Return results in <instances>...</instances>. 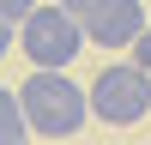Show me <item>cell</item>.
Instances as JSON below:
<instances>
[{"label":"cell","instance_id":"6da1fadb","mask_svg":"<svg viewBox=\"0 0 151 145\" xmlns=\"http://www.w3.org/2000/svg\"><path fill=\"white\" fill-rule=\"evenodd\" d=\"M18 103H24L30 133H42V139H73V133L85 127V115H91V91L73 85L67 72H55V67H36L30 79L18 85Z\"/></svg>","mask_w":151,"mask_h":145},{"label":"cell","instance_id":"7a4b0ae2","mask_svg":"<svg viewBox=\"0 0 151 145\" xmlns=\"http://www.w3.org/2000/svg\"><path fill=\"white\" fill-rule=\"evenodd\" d=\"M91 115L103 127H133V121L151 115V72L139 60H121V67H103L91 85Z\"/></svg>","mask_w":151,"mask_h":145},{"label":"cell","instance_id":"3957f363","mask_svg":"<svg viewBox=\"0 0 151 145\" xmlns=\"http://www.w3.org/2000/svg\"><path fill=\"white\" fill-rule=\"evenodd\" d=\"M18 48L36 60V67L67 72L73 55L85 48V24H79V12H67V6H36L30 18L18 24Z\"/></svg>","mask_w":151,"mask_h":145},{"label":"cell","instance_id":"277c9868","mask_svg":"<svg viewBox=\"0 0 151 145\" xmlns=\"http://www.w3.org/2000/svg\"><path fill=\"white\" fill-rule=\"evenodd\" d=\"M79 24H85V42L97 48H133L151 18H145V0H97L91 12H79Z\"/></svg>","mask_w":151,"mask_h":145},{"label":"cell","instance_id":"5b68a950","mask_svg":"<svg viewBox=\"0 0 151 145\" xmlns=\"http://www.w3.org/2000/svg\"><path fill=\"white\" fill-rule=\"evenodd\" d=\"M0 145H30V121H24L18 91H0Z\"/></svg>","mask_w":151,"mask_h":145},{"label":"cell","instance_id":"8992f818","mask_svg":"<svg viewBox=\"0 0 151 145\" xmlns=\"http://www.w3.org/2000/svg\"><path fill=\"white\" fill-rule=\"evenodd\" d=\"M36 6H42V0H0V18H6V24H24Z\"/></svg>","mask_w":151,"mask_h":145},{"label":"cell","instance_id":"52a82bcc","mask_svg":"<svg viewBox=\"0 0 151 145\" xmlns=\"http://www.w3.org/2000/svg\"><path fill=\"white\" fill-rule=\"evenodd\" d=\"M133 60H139V67L151 72V24H145V30H139V42H133Z\"/></svg>","mask_w":151,"mask_h":145},{"label":"cell","instance_id":"ba28073f","mask_svg":"<svg viewBox=\"0 0 151 145\" xmlns=\"http://www.w3.org/2000/svg\"><path fill=\"white\" fill-rule=\"evenodd\" d=\"M60 6H67V12H91L97 0H60Z\"/></svg>","mask_w":151,"mask_h":145},{"label":"cell","instance_id":"9c48e42d","mask_svg":"<svg viewBox=\"0 0 151 145\" xmlns=\"http://www.w3.org/2000/svg\"><path fill=\"white\" fill-rule=\"evenodd\" d=\"M6 48H12V24L0 18V55H6Z\"/></svg>","mask_w":151,"mask_h":145}]
</instances>
